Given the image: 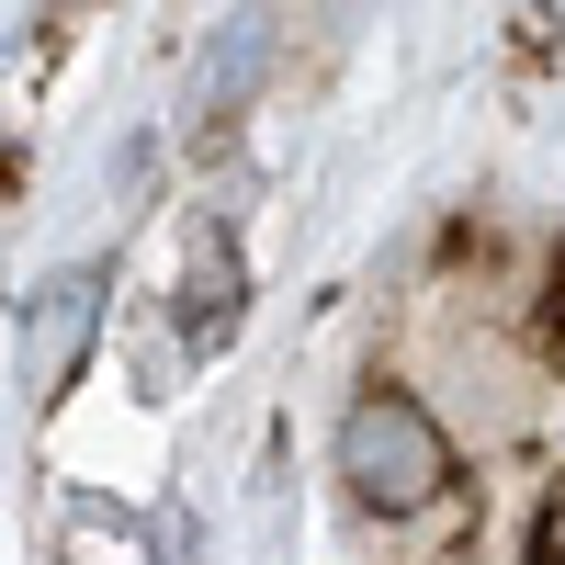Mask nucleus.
I'll return each instance as SVG.
<instances>
[{
	"instance_id": "obj_1",
	"label": "nucleus",
	"mask_w": 565,
	"mask_h": 565,
	"mask_svg": "<svg viewBox=\"0 0 565 565\" xmlns=\"http://www.w3.org/2000/svg\"><path fill=\"white\" fill-rule=\"evenodd\" d=\"M340 476H351V498L362 509H430L441 487H452V441H441V418L418 407V396H396V385H373V396H351V418H340Z\"/></svg>"
},
{
	"instance_id": "obj_2",
	"label": "nucleus",
	"mask_w": 565,
	"mask_h": 565,
	"mask_svg": "<svg viewBox=\"0 0 565 565\" xmlns=\"http://www.w3.org/2000/svg\"><path fill=\"white\" fill-rule=\"evenodd\" d=\"M532 565H565V487L543 498V521H532Z\"/></svg>"
},
{
	"instance_id": "obj_3",
	"label": "nucleus",
	"mask_w": 565,
	"mask_h": 565,
	"mask_svg": "<svg viewBox=\"0 0 565 565\" xmlns=\"http://www.w3.org/2000/svg\"><path fill=\"white\" fill-rule=\"evenodd\" d=\"M554 328H565V282H554Z\"/></svg>"
}]
</instances>
